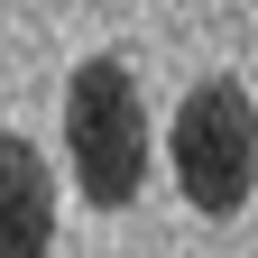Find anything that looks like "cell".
<instances>
[{"mask_svg":"<svg viewBox=\"0 0 258 258\" xmlns=\"http://www.w3.org/2000/svg\"><path fill=\"white\" fill-rule=\"evenodd\" d=\"M166 157H175L184 203L212 212V221H231L249 203V184H258V102H249L231 74L194 83L184 111H175V129H166Z\"/></svg>","mask_w":258,"mask_h":258,"instance_id":"2","label":"cell"},{"mask_svg":"<svg viewBox=\"0 0 258 258\" xmlns=\"http://www.w3.org/2000/svg\"><path fill=\"white\" fill-rule=\"evenodd\" d=\"M0 175H10V249L0 258H46V240H55V175H46V157L28 139H10Z\"/></svg>","mask_w":258,"mask_h":258,"instance_id":"3","label":"cell"},{"mask_svg":"<svg viewBox=\"0 0 258 258\" xmlns=\"http://www.w3.org/2000/svg\"><path fill=\"white\" fill-rule=\"evenodd\" d=\"M64 157H74V194L92 212L139 203V184H148V102H139V74L120 55L74 64V83H64Z\"/></svg>","mask_w":258,"mask_h":258,"instance_id":"1","label":"cell"}]
</instances>
